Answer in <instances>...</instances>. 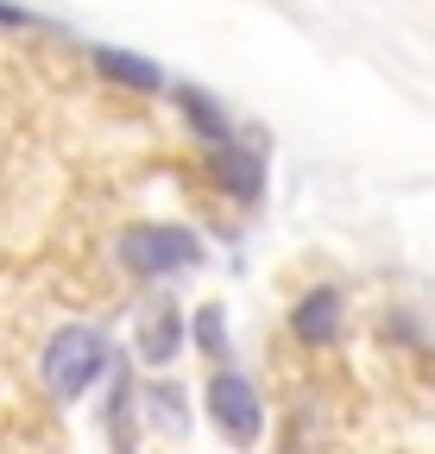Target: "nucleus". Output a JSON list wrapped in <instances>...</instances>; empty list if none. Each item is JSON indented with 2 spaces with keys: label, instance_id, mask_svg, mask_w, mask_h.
Returning a JSON list of instances; mask_svg holds the SVG:
<instances>
[{
  "label": "nucleus",
  "instance_id": "1",
  "mask_svg": "<svg viewBox=\"0 0 435 454\" xmlns=\"http://www.w3.org/2000/svg\"><path fill=\"white\" fill-rule=\"evenodd\" d=\"M38 379H44L50 404H76V397H89L101 379H114V340H107L95 322H64L38 354Z\"/></svg>",
  "mask_w": 435,
  "mask_h": 454
},
{
  "label": "nucleus",
  "instance_id": "2",
  "mask_svg": "<svg viewBox=\"0 0 435 454\" xmlns=\"http://www.w3.org/2000/svg\"><path fill=\"white\" fill-rule=\"evenodd\" d=\"M120 247V265L133 278H183L202 265V234L196 227H177V221H133L127 234L114 240Z\"/></svg>",
  "mask_w": 435,
  "mask_h": 454
},
{
  "label": "nucleus",
  "instance_id": "3",
  "mask_svg": "<svg viewBox=\"0 0 435 454\" xmlns=\"http://www.w3.org/2000/svg\"><path fill=\"white\" fill-rule=\"evenodd\" d=\"M208 417H214V429H221L234 448H259V435H265V397H259V385L246 372L221 366L208 379Z\"/></svg>",
  "mask_w": 435,
  "mask_h": 454
},
{
  "label": "nucleus",
  "instance_id": "4",
  "mask_svg": "<svg viewBox=\"0 0 435 454\" xmlns=\"http://www.w3.org/2000/svg\"><path fill=\"white\" fill-rule=\"evenodd\" d=\"M208 170H214V184H221L228 202L252 208L265 202V145L259 139H221V145H208Z\"/></svg>",
  "mask_w": 435,
  "mask_h": 454
},
{
  "label": "nucleus",
  "instance_id": "5",
  "mask_svg": "<svg viewBox=\"0 0 435 454\" xmlns=\"http://www.w3.org/2000/svg\"><path fill=\"white\" fill-rule=\"evenodd\" d=\"M341 322H347L341 284H309V291L291 303V340H297V348H309V354L335 348V340H341Z\"/></svg>",
  "mask_w": 435,
  "mask_h": 454
},
{
  "label": "nucleus",
  "instance_id": "6",
  "mask_svg": "<svg viewBox=\"0 0 435 454\" xmlns=\"http://www.w3.org/2000/svg\"><path fill=\"white\" fill-rule=\"evenodd\" d=\"M190 348V316L177 309V303H151L145 316H139V334H133V354L151 366V372H165L177 354Z\"/></svg>",
  "mask_w": 435,
  "mask_h": 454
},
{
  "label": "nucleus",
  "instance_id": "7",
  "mask_svg": "<svg viewBox=\"0 0 435 454\" xmlns=\"http://www.w3.org/2000/svg\"><path fill=\"white\" fill-rule=\"evenodd\" d=\"M89 64H95V76H107L114 89H127V95H171V76L158 70L145 51H120V44H89Z\"/></svg>",
  "mask_w": 435,
  "mask_h": 454
},
{
  "label": "nucleus",
  "instance_id": "8",
  "mask_svg": "<svg viewBox=\"0 0 435 454\" xmlns=\"http://www.w3.org/2000/svg\"><path fill=\"white\" fill-rule=\"evenodd\" d=\"M171 101H177V114H183V127L196 133V145H221V139H234V114H228V101H214L202 82H171Z\"/></svg>",
  "mask_w": 435,
  "mask_h": 454
},
{
  "label": "nucleus",
  "instance_id": "9",
  "mask_svg": "<svg viewBox=\"0 0 435 454\" xmlns=\"http://www.w3.org/2000/svg\"><path fill=\"white\" fill-rule=\"evenodd\" d=\"M139 379L127 360H114V385H107V435H114V448H133V417H139Z\"/></svg>",
  "mask_w": 435,
  "mask_h": 454
},
{
  "label": "nucleus",
  "instance_id": "10",
  "mask_svg": "<svg viewBox=\"0 0 435 454\" xmlns=\"http://www.w3.org/2000/svg\"><path fill=\"white\" fill-rule=\"evenodd\" d=\"M145 417H151L158 435H183V429H190V397H183V385H177V379L145 385Z\"/></svg>",
  "mask_w": 435,
  "mask_h": 454
},
{
  "label": "nucleus",
  "instance_id": "11",
  "mask_svg": "<svg viewBox=\"0 0 435 454\" xmlns=\"http://www.w3.org/2000/svg\"><path fill=\"white\" fill-rule=\"evenodd\" d=\"M190 348L202 360H228V316H221V303H202L190 316Z\"/></svg>",
  "mask_w": 435,
  "mask_h": 454
},
{
  "label": "nucleus",
  "instance_id": "12",
  "mask_svg": "<svg viewBox=\"0 0 435 454\" xmlns=\"http://www.w3.org/2000/svg\"><path fill=\"white\" fill-rule=\"evenodd\" d=\"M0 26H7V32H32V26H44L32 7H19V0H0Z\"/></svg>",
  "mask_w": 435,
  "mask_h": 454
}]
</instances>
